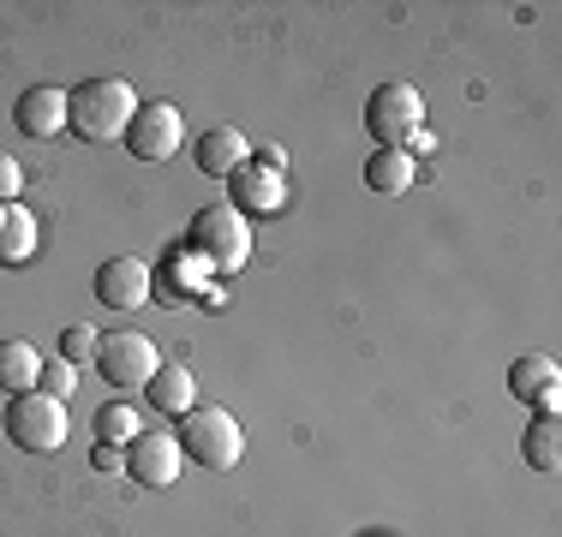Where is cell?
Segmentation results:
<instances>
[{"instance_id": "9a60e30c", "label": "cell", "mask_w": 562, "mask_h": 537, "mask_svg": "<svg viewBox=\"0 0 562 537\" xmlns=\"http://www.w3.org/2000/svg\"><path fill=\"white\" fill-rule=\"evenodd\" d=\"M43 376V353L31 341H0V395H31Z\"/></svg>"}, {"instance_id": "7c38bea8", "label": "cell", "mask_w": 562, "mask_h": 537, "mask_svg": "<svg viewBox=\"0 0 562 537\" xmlns=\"http://www.w3.org/2000/svg\"><path fill=\"white\" fill-rule=\"evenodd\" d=\"M192 156H198V173H210V180H234V173L246 168L258 150L246 144V132H239V126H210L204 138H198Z\"/></svg>"}, {"instance_id": "3957f363", "label": "cell", "mask_w": 562, "mask_h": 537, "mask_svg": "<svg viewBox=\"0 0 562 537\" xmlns=\"http://www.w3.org/2000/svg\"><path fill=\"white\" fill-rule=\"evenodd\" d=\"M180 448L192 454L198 466H210V472H234L239 454H246V430H239V419L222 407H192L186 412V430H180Z\"/></svg>"}, {"instance_id": "6da1fadb", "label": "cell", "mask_w": 562, "mask_h": 537, "mask_svg": "<svg viewBox=\"0 0 562 537\" xmlns=\"http://www.w3.org/2000/svg\"><path fill=\"white\" fill-rule=\"evenodd\" d=\"M132 114H138V90H132L126 78H85L78 90H66V126L85 144L126 138Z\"/></svg>"}, {"instance_id": "4fadbf2b", "label": "cell", "mask_w": 562, "mask_h": 537, "mask_svg": "<svg viewBox=\"0 0 562 537\" xmlns=\"http://www.w3.org/2000/svg\"><path fill=\"white\" fill-rule=\"evenodd\" d=\"M19 132L24 138H55V132L66 126V90H55V84H36V90H24L19 96Z\"/></svg>"}, {"instance_id": "603a6c76", "label": "cell", "mask_w": 562, "mask_h": 537, "mask_svg": "<svg viewBox=\"0 0 562 537\" xmlns=\"http://www.w3.org/2000/svg\"><path fill=\"white\" fill-rule=\"evenodd\" d=\"M90 466H97V472H126V448H114V442H102V448L90 454Z\"/></svg>"}, {"instance_id": "ba28073f", "label": "cell", "mask_w": 562, "mask_h": 537, "mask_svg": "<svg viewBox=\"0 0 562 537\" xmlns=\"http://www.w3.org/2000/svg\"><path fill=\"white\" fill-rule=\"evenodd\" d=\"M180 144H186L180 107L173 102H138V114H132V126H126V150L138 161H168V156H180Z\"/></svg>"}, {"instance_id": "52a82bcc", "label": "cell", "mask_w": 562, "mask_h": 537, "mask_svg": "<svg viewBox=\"0 0 562 537\" xmlns=\"http://www.w3.org/2000/svg\"><path fill=\"white\" fill-rule=\"evenodd\" d=\"M227 185H234V209L239 215H246V209L251 215L288 209V168H281V150H258Z\"/></svg>"}, {"instance_id": "e0dca14e", "label": "cell", "mask_w": 562, "mask_h": 537, "mask_svg": "<svg viewBox=\"0 0 562 537\" xmlns=\"http://www.w3.org/2000/svg\"><path fill=\"white\" fill-rule=\"evenodd\" d=\"M413 173H419V161H413L407 150H378L366 161V185H371V192H383V197L413 192Z\"/></svg>"}, {"instance_id": "8992f818", "label": "cell", "mask_w": 562, "mask_h": 537, "mask_svg": "<svg viewBox=\"0 0 562 537\" xmlns=\"http://www.w3.org/2000/svg\"><path fill=\"white\" fill-rule=\"evenodd\" d=\"M97 370L109 376L114 388H150V376L162 370V353H156L150 334L114 329V334H102V346H97Z\"/></svg>"}, {"instance_id": "ffe728a7", "label": "cell", "mask_w": 562, "mask_h": 537, "mask_svg": "<svg viewBox=\"0 0 562 537\" xmlns=\"http://www.w3.org/2000/svg\"><path fill=\"white\" fill-rule=\"evenodd\" d=\"M138 412H132V407H102L97 412V442H114V448H120V442H132V436H138Z\"/></svg>"}, {"instance_id": "277c9868", "label": "cell", "mask_w": 562, "mask_h": 537, "mask_svg": "<svg viewBox=\"0 0 562 537\" xmlns=\"http://www.w3.org/2000/svg\"><path fill=\"white\" fill-rule=\"evenodd\" d=\"M66 430H72L66 400H48V395H36V388L7 400V436L19 442L24 454H55L66 442Z\"/></svg>"}, {"instance_id": "44dd1931", "label": "cell", "mask_w": 562, "mask_h": 537, "mask_svg": "<svg viewBox=\"0 0 562 537\" xmlns=\"http://www.w3.org/2000/svg\"><path fill=\"white\" fill-rule=\"evenodd\" d=\"M97 346H102V334H97V329H85V322H72V329L60 334V358H72V365L97 358Z\"/></svg>"}, {"instance_id": "9c48e42d", "label": "cell", "mask_w": 562, "mask_h": 537, "mask_svg": "<svg viewBox=\"0 0 562 537\" xmlns=\"http://www.w3.org/2000/svg\"><path fill=\"white\" fill-rule=\"evenodd\" d=\"M180 466H186V448L168 430H138V436L126 442V478L144 483V490H168V483L180 478Z\"/></svg>"}, {"instance_id": "30bf717a", "label": "cell", "mask_w": 562, "mask_h": 537, "mask_svg": "<svg viewBox=\"0 0 562 537\" xmlns=\"http://www.w3.org/2000/svg\"><path fill=\"white\" fill-rule=\"evenodd\" d=\"M150 293H156V275L144 258H126V251H120V258H109L97 268V299L114 305V311H138Z\"/></svg>"}, {"instance_id": "5b68a950", "label": "cell", "mask_w": 562, "mask_h": 537, "mask_svg": "<svg viewBox=\"0 0 562 537\" xmlns=\"http://www.w3.org/2000/svg\"><path fill=\"white\" fill-rule=\"evenodd\" d=\"M366 132L378 138V150H407L425 132V102L413 84H383L378 96L366 102Z\"/></svg>"}, {"instance_id": "2e32d148", "label": "cell", "mask_w": 562, "mask_h": 537, "mask_svg": "<svg viewBox=\"0 0 562 537\" xmlns=\"http://www.w3.org/2000/svg\"><path fill=\"white\" fill-rule=\"evenodd\" d=\"M36 258V215L24 204H0V263H31Z\"/></svg>"}, {"instance_id": "7402d4cb", "label": "cell", "mask_w": 562, "mask_h": 537, "mask_svg": "<svg viewBox=\"0 0 562 537\" xmlns=\"http://www.w3.org/2000/svg\"><path fill=\"white\" fill-rule=\"evenodd\" d=\"M19 192H24V168L12 156H0V204H19Z\"/></svg>"}, {"instance_id": "7a4b0ae2", "label": "cell", "mask_w": 562, "mask_h": 537, "mask_svg": "<svg viewBox=\"0 0 562 537\" xmlns=\"http://www.w3.org/2000/svg\"><path fill=\"white\" fill-rule=\"evenodd\" d=\"M186 251L210 268V275H234V268L251 263V227L234 204H204L192 215V233H186Z\"/></svg>"}, {"instance_id": "8fae6325", "label": "cell", "mask_w": 562, "mask_h": 537, "mask_svg": "<svg viewBox=\"0 0 562 537\" xmlns=\"http://www.w3.org/2000/svg\"><path fill=\"white\" fill-rule=\"evenodd\" d=\"M508 395H515V400H532L539 412H551V419H557V407H562L557 358H544V353L515 358V365H508Z\"/></svg>"}, {"instance_id": "5bb4252c", "label": "cell", "mask_w": 562, "mask_h": 537, "mask_svg": "<svg viewBox=\"0 0 562 537\" xmlns=\"http://www.w3.org/2000/svg\"><path fill=\"white\" fill-rule=\"evenodd\" d=\"M150 400H156V412H173V419H186V412L198 407V376H192V365H180V358H162V370L150 376Z\"/></svg>"}, {"instance_id": "d6986e66", "label": "cell", "mask_w": 562, "mask_h": 537, "mask_svg": "<svg viewBox=\"0 0 562 537\" xmlns=\"http://www.w3.org/2000/svg\"><path fill=\"white\" fill-rule=\"evenodd\" d=\"M78 388V365L72 358H43V376H36V395H48V400H66Z\"/></svg>"}, {"instance_id": "ac0fdd59", "label": "cell", "mask_w": 562, "mask_h": 537, "mask_svg": "<svg viewBox=\"0 0 562 537\" xmlns=\"http://www.w3.org/2000/svg\"><path fill=\"white\" fill-rule=\"evenodd\" d=\"M520 454H527L532 472H557L562 466V424L551 412H539V419L527 424V436H520Z\"/></svg>"}]
</instances>
